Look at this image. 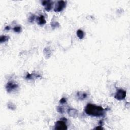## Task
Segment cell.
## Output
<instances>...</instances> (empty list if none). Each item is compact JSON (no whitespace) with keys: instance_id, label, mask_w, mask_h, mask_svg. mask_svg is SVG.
<instances>
[{"instance_id":"obj_1","label":"cell","mask_w":130,"mask_h":130,"mask_svg":"<svg viewBox=\"0 0 130 130\" xmlns=\"http://www.w3.org/2000/svg\"><path fill=\"white\" fill-rule=\"evenodd\" d=\"M84 111L88 115L91 116L100 117L104 114V110L102 107L92 104L87 105L85 107Z\"/></svg>"},{"instance_id":"obj_2","label":"cell","mask_w":130,"mask_h":130,"mask_svg":"<svg viewBox=\"0 0 130 130\" xmlns=\"http://www.w3.org/2000/svg\"><path fill=\"white\" fill-rule=\"evenodd\" d=\"M126 92L125 91L123 90L122 89L117 90L114 98L116 99L119 101L123 100L125 99V98L126 97Z\"/></svg>"},{"instance_id":"obj_3","label":"cell","mask_w":130,"mask_h":130,"mask_svg":"<svg viewBox=\"0 0 130 130\" xmlns=\"http://www.w3.org/2000/svg\"><path fill=\"white\" fill-rule=\"evenodd\" d=\"M66 6V2L64 1H58L56 4L54 11L56 12L62 11L65 8Z\"/></svg>"},{"instance_id":"obj_4","label":"cell","mask_w":130,"mask_h":130,"mask_svg":"<svg viewBox=\"0 0 130 130\" xmlns=\"http://www.w3.org/2000/svg\"><path fill=\"white\" fill-rule=\"evenodd\" d=\"M67 126L65 122L63 120H59L56 122L55 123V130H67Z\"/></svg>"},{"instance_id":"obj_5","label":"cell","mask_w":130,"mask_h":130,"mask_svg":"<svg viewBox=\"0 0 130 130\" xmlns=\"http://www.w3.org/2000/svg\"><path fill=\"white\" fill-rule=\"evenodd\" d=\"M52 2L50 1H43L42 2V4L45 7V9L47 11H50L53 7Z\"/></svg>"},{"instance_id":"obj_6","label":"cell","mask_w":130,"mask_h":130,"mask_svg":"<svg viewBox=\"0 0 130 130\" xmlns=\"http://www.w3.org/2000/svg\"><path fill=\"white\" fill-rule=\"evenodd\" d=\"M6 90H7L8 93H10V92L15 89H16L18 87V85L14 83L13 82H9L7 83V85H6Z\"/></svg>"},{"instance_id":"obj_7","label":"cell","mask_w":130,"mask_h":130,"mask_svg":"<svg viewBox=\"0 0 130 130\" xmlns=\"http://www.w3.org/2000/svg\"><path fill=\"white\" fill-rule=\"evenodd\" d=\"M68 112L70 116H71L72 117H74V118H75V117H76L78 116V112L76 109L73 108L69 109H68Z\"/></svg>"},{"instance_id":"obj_8","label":"cell","mask_w":130,"mask_h":130,"mask_svg":"<svg viewBox=\"0 0 130 130\" xmlns=\"http://www.w3.org/2000/svg\"><path fill=\"white\" fill-rule=\"evenodd\" d=\"M77 96L79 100H83L87 98V95L86 93H84V92L79 91L77 93Z\"/></svg>"},{"instance_id":"obj_9","label":"cell","mask_w":130,"mask_h":130,"mask_svg":"<svg viewBox=\"0 0 130 130\" xmlns=\"http://www.w3.org/2000/svg\"><path fill=\"white\" fill-rule=\"evenodd\" d=\"M37 21L38 24L39 25H44V24H46L45 19L43 15H41L39 17H37Z\"/></svg>"},{"instance_id":"obj_10","label":"cell","mask_w":130,"mask_h":130,"mask_svg":"<svg viewBox=\"0 0 130 130\" xmlns=\"http://www.w3.org/2000/svg\"><path fill=\"white\" fill-rule=\"evenodd\" d=\"M77 36L80 39H82L84 37L85 34L83 31L81 30H78L77 31Z\"/></svg>"},{"instance_id":"obj_11","label":"cell","mask_w":130,"mask_h":130,"mask_svg":"<svg viewBox=\"0 0 130 130\" xmlns=\"http://www.w3.org/2000/svg\"><path fill=\"white\" fill-rule=\"evenodd\" d=\"M9 40V37L6 36H2L1 37V38H0V42L1 43L6 42V41H8Z\"/></svg>"},{"instance_id":"obj_12","label":"cell","mask_w":130,"mask_h":130,"mask_svg":"<svg viewBox=\"0 0 130 130\" xmlns=\"http://www.w3.org/2000/svg\"><path fill=\"white\" fill-rule=\"evenodd\" d=\"M13 30L16 33H20L22 30V28L20 27H15L14 28Z\"/></svg>"},{"instance_id":"obj_13","label":"cell","mask_w":130,"mask_h":130,"mask_svg":"<svg viewBox=\"0 0 130 130\" xmlns=\"http://www.w3.org/2000/svg\"><path fill=\"white\" fill-rule=\"evenodd\" d=\"M51 25L52 28H58L59 26V24L58 23H57V22H53L52 24H51Z\"/></svg>"},{"instance_id":"obj_14","label":"cell","mask_w":130,"mask_h":130,"mask_svg":"<svg viewBox=\"0 0 130 130\" xmlns=\"http://www.w3.org/2000/svg\"><path fill=\"white\" fill-rule=\"evenodd\" d=\"M35 15L32 14L31 16H30V17L29 18V21L31 22V23H32L35 20Z\"/></svg>"},{"instance_id":"obj_15","label":"cell","mask_w":130,"mask_h":130,"mask_svg":"<svg viewBox=\"0 0 130 130\" xmlns=\"http://www.w3.org/2000/svg\"><path fill=\"white\" fill-rule=\"evenodd\" d=\"M58 111L61 113H63L64 112V110L63 109L62 107H58Z\"/></svg>"},{"instance_id":"obj_16","label":"cell","mask_w":130,"mask_h":130,"mask_svg":"<svg viewBox=\"0 0 130 130\" xmlns=\"http://www.w3.org/2000/svg\"><path fill=\"white\" fill-rule=\"evenodd\" d=\"M66 102V99L65 98H63L62 99L60 100V103L61 104H64Z\"/></svg>"},{"instance_id":"obj_17","label":"cell","mask_w":130,"mask_h":130,"mask_svg":"<svg viewBox=\"0 0 130 130\" xmlns=\"http://www.w3.org/2000/svg\"><path fill=\"white\" fill-rule=\"evenodd\" d=\"M10 27H8V26H7V27H6V28H5V29L6 30H10Z\"/></svg>"}]
</instances>
